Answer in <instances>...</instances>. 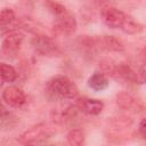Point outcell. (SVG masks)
I'll use <instances>...</instances> for the list:
<instances>
[{"label":"cell","mask_w":146,"mask_h":146,"mask_svg":"<svg viewBox=\"0 0 146 146\" xmlns=\"http://www.w3.org/2000/svg\"><path fill=\"white\" fill-rule=\"evenodd\" d=\"M2 100L8 106L18 108V107H22L25 104L26 96H25L24 91L21 88L9 86V87L5 88L3 91H2Z\"/></svg>","instance_id":"cell-4"},{"label":"cell","mask_w":146,"mask_h":146,"mask_svg":"<svg viewBox=\"0 0 146 146\" xmlns=\"http://www.w3.org/2000/svg\"><path fill=\"white\" fill-rule=\"evenodd\" d=\"M96 46L98 49L107 50V51H115V52H121L124 50V46L114 35H100L95 38Z\"/></svg>","instance_id":"cell-9"},{"label":"cell","mask_w":146,"mask_h":146,"mask_svg":"<svg viewBox=\"0 0 146 146\" xmlns=\"http://www.w3.org/2000/svg\"><path fill=\"white\" fill-rule=\"evenodd\" d=\"M24 35L18 31H10L3 38L1 43V51L6 57H15L21 49Z\"/></svg>","instance_id":"cell-3"},{"label":"cell","mask_w":146,"mask_h":146,"mask_svg":"<svg viewBox=\"0 0 146 146\" xmlns=\"http://www.w3.org/2000/svg\"><path fill=\"white\" fill-rule=\"evenodd\" d=\"M44 91L50 100L75 99L79 94L75 83L65 75H56L50 79L46 84Z\"/></svg>","instance_id":"cell-1"},{"label":"cell","mask_w":146,"mask_h":146,"mask_svg":"<svg viewBox=\"0 0 146 146\" xmlns=\"http://www.w3.org/2000/svg\"><path fill=\"white\" fill-rule=\"evenodd\" d=\"M100 72H103L106 75H111V76H115L116 78V68H117V64H114L112 60L110 59H105L103 62H100Z\"/></svg>","instance_id":"cell-19"},{"label":"cell","mask_w":146,"mask_h":146,"mask_svg":"<svg viewBox=\"0 0 146 146\" xmlns=\"http://www.w3.org/2000/svg\"><path fill=\"white\" fill-rule=\"evenodd\" d=\"M15 21H16V16H15V13H14L13 9H10V8H3L1 10V14H0V24H1L2 31L7 26L14 24Z\"/></svg>","instance_id":"cell-16"},{"label":"cell","mask_w":146,"mask_h":146,"mask_svg":"<svg viewBox=\"0 0 146 146\" xmlns=\"http://www.w3.org/2000/svg\"><path fill=\"white\" fill-rule=\"evenodd\" d=\"M138 131H139V135L146 139V119H143L139 123V127H138Z\"/></svg>","instance_id":"cell-20"},{"label":"cell","mask_w":146,"mask_h":146,"mask_svg":"<svg viewBox=\"0 0 146 146\" xmlns=\"http://www.w3.org/2000/svg\"><path fill=\"white\" fill-rule=\"evenodd\" d=\"M54 29L57 33L63 34V35H71L75 32L76 30V21L74 18V16L67 11L66 14H64L60 17L56 18Z\"/></svg>","instance_id":"cell-7"},{"label":"cell","mask_w":146,"mask_h":146,"mask_svg":"<svg viewBox=\"0 0 146 146\" xmlns=\"http://www.w3.org/2000/svg\"><path fill=\"white\" fill-rule=\"evenodd\" d=\"M116 104L121 110H124V111H131V110L139 108L138 102L130 94L125 91H122L116 95Z\"/></svg>","instance_id":"cell-11"},{"label":"cell","mask_w":146,"mask_h":146,"mask_svg":"<svg viewBox=\"0 0 146 146\" xmlns=\"http://www.w3.org/2000/svg\"><path fill=\"white\" fill-rule=\"evenodd\" d=\"M0 74H1V80L3 82H14L17 79V71L15 70V67L6 63H1Z\"/></svg>","instance_id":"cell-14"},{"label":"cell","mask_w":146,"mask_h":146,"mask_svg":"<svg viewBox=\"0 0 146 146\" xmlns=\"http://www.w3.org/2000/svg\"><path fill=\"white\" fill-rule=\"evenodd\" d=\"M66 140L72 146H80L84 141V133L81 129L74 128V129L70 130L68 133L66 135Z\"/></svg>","instance_id":"cell-15"},{"label":"cell","mask_w":146,"mask_h":146,"mask_svg":"<svg viewBox=\"0 0 146 146\" xmlns=\"http://www.w3.org/2000/svg\"><path fill=\"white\" fill-rule=\"evenodd\" d=\"M51 132L50 129L46 123H39L30 128L29 130L24 131L19 138L18 141L24 145H30V144H38L41 141H44L50 137Z\"/></svg>","instance_id":"cell-2"},{"label":"cell","mask_w":146,"mask_h":146,"mask_svg":"<svg viewBox=\"0 0 146 146\" xmlns=\"http://www.w3.org/2000/svg\"><path fill=\"white\" fill-rule=\"evenodd\" d=\"M76 106L80 110V112L87 114V115H98L102 113L104 108V103L98 99L92 98H78L76 99Z\"/></svg>","instance_id":"cell-8"},{"label":"cell","mask_w":146,"mask_h":146,"mask_svg":"<svg viewBox=\"0 0 146 146\" xmlns=\"http://www.w3.org/2000/svg\"><path fill=\"white\" fill-rule=\"evenodd\" d=\"M31 44L35 52H38L41 56H48L56 52L57 48L56 44L52 42V40L44 35V34H36L31 40Z\"/></svg>","instance_id":"cell-5"},{"label":"cell","mask_w":146,"mask_h":146,"mask_svg":"<svg viewBox=\"0 0 146 146\" xmlns=\"http://www.w3.org/2000/svg\"><path fill=\"white\" fill-rule=\"evenodd\" d=\"M102 17L104 23L111 29H121L127 15L117 8L106 7L102 10Z\"/></svg>","instance_id":"cell-6"},{"label":"cell","mask_w":146,"mask_h":146,"mask_svg":"<svg viewBox=\"0 0 146 146\" xmlns=\"http://www.w3.org/2000/svg\"><path fill=\"white\" fill-rule=\"evenodd\" d=\"M18 120L17 117L9 111H7L3 106L1 107V115H0V124H1V128L3 130H9V129H13L16 124H17Z\"/></svg>","instance_id":"cell-12"},{"label":"cell","mask_w":146,"mask_h":146,"mask_svg":"<svg viewBox=\"0 0 146 146\" xmlns=\"http://www.w3.org/2000/svg\"><path fill=\"white\" fill-rule=\"evenodd\" d=\"M88 86L95 91H102L108 87V79L107 75L103 72H96L88 79Z\"/></svg>","instance_id":"cell-10"},{"label":"cell","mask_w":146,"mask_h":146,"mask_svg":"<svg viewBox=\"0 0 146 146\" xmlns=\"http://www.w3.org/2000/svg\"><path fill=\"white\" fill-rule=\"evenodd\" d=\"M131 124H132V121H131L129 117L122 116V117H117L116 120L113 121L111 129H112V130L115 132V135H116L117 131H119V133H121V132L125 131L127 129H129V128L131 127Z\"/></svg>","instance_id":"cell-18"},{"label":"cell","mask_w":146,"mask_h":146,"mask_svg":"<svg viewBox=\"0 0 146 146\" xmlns=\"http://www.w3.org/2000/svg\"><path fill=\"white\" fill-rule=\"evenodd\" d=\"M44 3L47 6V8L49 9V11L54 15L55 18L60 17V16H63L64 14H66L68 11L65 6H63L62 3H59V2H57L55 0H46Z\"/></svg>","instance_id":"cell-17"},{"label":"cell","mask_w":146,"mask_h":146,"mask_svg":"<svg viewBox=\"0 0 146 146\" xmlns=\"http://www.w3.org/2000/svg\"><path fill=\"white\" fill-rule=\"evenodd\" d=\"M121 30L127 34H137L143 30V25L135 21L132 17L127 16L121 26Z\"/></svg>","instance_id":"cell-13"},{"label":"cell","mask_w":146,"mask_h":146,"mask_svg":"<svg viewBox=\"0 0 146 146\" xmlns=\"http://www.w3.org/2000/svg\"><path fill=\"white\" fill-rule=\"evenodd\" d=\"M140 57H141L143 60H146V46L141 49V51H140Z\"/></svg>","instance_id":"cell-21"}]
</instances>
